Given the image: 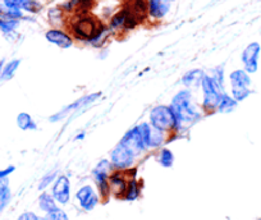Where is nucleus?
Returning <instances> with one entry per match:
<instances>
[{
  "instance_id": "18",
  "label": "nucleus",
  "mask_w": 261,
  "mask_h": 220,
  "mask_svg": "<svg viewBox=\"0 0 261 220\" xmlns=\"http://www.w3.org/2000/svg\"><path fill=\"white\" fill-rule=\"evenodd\" d=\"M127 181H125L124 176L120 172H114L109 176V187L110 191L115 194L117 196L123 195L124 196L125 191H127Z\"/></svg>"
},
{
  "instance_id": "24",
  "label": "nucleus",
  "mask_w": 261,
  "mask_h": 220,
  "mask_svg": "<svg viewBox=\"0 0 261 220\" xmlns=\"http://www.w3.org/2000/svg\"><path fill=\"white\" fill-rule=\"evenodd\" d=\"M110 31H112V30H110L109 27L101 24V27H100L99 31L96 32V35H95V36L92 37V39L90 40L89 42L92 45V46L100 47L102 44H104L105 41H107L108 36H109V34H110Z\"/></svg>"
},
{
  "instance_id": "17",
  "label": "nucleus",
  "mask_w": 261,
  "mask_h": 220,
  "mask_svg": "<svg viewBox=\"0 0 261 220\" xmlns=\"http://www.w3.org/2000/svg\"><path fill=\"white\" fill-rule=\"evenodd\" d=\"M205 76H206V73L202 69H191L182 77V84L187 89H196V87L201 86Z\"/></svg>"
},
{
  "instance_id": "36",
  "label": "nucleus",
  "mask_w": 261,
  "mask_h": 220,
  "mask_svg": "<svg viewBox=\"0 0 261 220\" xmlns=\"http://www.w3.org/2000/svg\"><path fill=\"white\" fill-rule=\"evenodd\" d=\"M169 2H170V3H172V2H175V0H169Z\"/></svg>"
},
{
  "instance_id": "5",
  "label": "nucleus",
  "mask_w": 261,
  "mask_h": 220,
  "mask_svg": "<svg viewBox=\"0 0 261 220\" xmlns=\"http://www.w3.org/2000/svg\"><path fill=\"white\" fill-rule=\"evenodd\" d=\"M100 27H101V23L97 19H95L94 17L81 14V16L74 19L73 24H72V31H73L74 36L77 39L90 41L96 35Z\"/></svg>"
},
{
  "instance_id": "32",
  "label": "nucleus",
  "mask_w": 261,
  "mask_h": 220,
  "mask_svg": "<svg viewBox=\"0 0 261 220\" xmlns=\"http://www.w3.org/2000/svg\"><path fill=\"white\" fill-rule=\"evenodd\" d=\"M17 220H42L41 217L37 216L35 212H31V211H27V212H23V214H21L18 216V219Z\"/></svg>"
},
{
  "instance_id": "35",
  "label": "nucleus",
  "mask_w": 261,
  "mask_h": 220,
  "mask_svg": "<svg viewBox=\"0 0 261 220\" xmlns=\"http://www.w3.org/2000/svg\"><path fill=\"white\" fill-rule=\"evenodd\" d=\"M3 64H4V61H0V72H2V68H3Z\"/></svg>"
},
{
  "instance_id": "29",
  "label": "nucleus",
  "mask_w": 261,
  "mask_h": 220,
  "mask_svg": "<svg viewBox=\"0 0 261 220\" xmlns=\"http://www.w3.org/2000/svg\"><path fill=\"white\" fill-rule=\"evenodd\" d=\"M42 220H69V219H68V215L65 214L64 210L57 207V209L53 210V211L46 212V215L42 217Z\"/></svg>"
},
{
  "instance_id": "34",
  "label": "nucleus",
  "mask_w": 261,
  "mask_h": 220,
  "mask_svg": "<svg viewBox=\"0 0 261 220\" xmlns=\"http://www.w3.org/2000/svg\"><path fill=\"white\" fill-rule=\"evenodd\" d=\"M84 137H85V134L82 133V134H79V136H77L76 139H77V140H82V139H84Z\"/></svg>"
},
{
  "instance_id": "9",
  "label": "nucleus",
  "mask_w": 261,
  "mask_h": 220,
  "mask_svg": "<svg viewBox=\"0 0 261 220\" xmlns=\"http://www.w3.org/2000/svg\"><path fill=\"white\" fill-rule=\"evenodd\" d=\"M137 128H139L140 134H141L147 149H156V147H160L165 142L164 133L160 132L159 129L154 128L149 122H144V123L139 124Z\"/></svg>"
},
{
  "instance_id": "8",
  "label": "nucleus",
  "mask_w": 261,
  "mask_h": 220,
  "mask_svg": "<svg viewBox=\"0 0 261 220\" xmlns=\"http://www.w3.org/2000/svg\"><path fill=\"white\" fill-rule=\"evenodd\" d=\"M135 159H136V156L122 142H118L114 149L110 151V164L114 168L120 169V171L130 168L134 165Z\"/></svg>"
},
{
  "instance_id": "27",
  "label": "nucleus",
  "mask_w": 261,
  "mask_h": 220,
  "mask_svg": "<svg viewBox=\"0 0 261 220\" xmlns=\"http://www.w3.org/2000/svg\"><path fill=\"white\" fill-rule=\"evenodd\" d=\"M125 18H127V11L125 8L123 11L118 12L117 14L112 17L110 19V24H109V29L110 30H119V29H124V24H125Z\"/></svg>"
},
{
  "instance_id": "21",
  "label": "nucleus",
  "mask_w": 261,
  "mask_h": 220,
  "mask_svg": "<svg viewBox=\"0 0 261 220\" xmlns=\"http://www.w3.org/2000/svg\"><path fill=\"white\" fill-rule=\"evenodd\" d=\"M16 123L17 127H18L21 131H36L37 129V124L35 122V119L32 118L31 114H29L27 112H21L18 113L16 118Z\"/></svg>"
},
{
  "instance_id": "25",
  "label": "nucleus",
  "mask_w": 261,
  "mask_h": 220,
  "mask_svg": "<svg viewBox=\"0 0 261 220\" xmlns=\"http://www.w3.org/2000/svg\"><path fill=\"white\" fill-rule=\"evenodd\" d=\"M158 162L164 168H170L174 164V155L169 149H162L158 155Z\"/></svg>"
},
{
  "instance_id": "33",
  "label": "nucleus",
  "mask_w": 261,
  "mask_h": 220,
  "mask_svg": "<svg viewBox=\"0 0 261 220\" xmlns=\"http://www.w3.org/2000/svg\"><path fill=\"white\" fill-rule=\"evenodd\" d=\"M94 0H80V6H79V11H86L87 8L90 7V4L92 3Z\"/></svg>"
},
{
  "instance_id": "7",
  "label": "nucleus",
  "mask_w": 261,
  "mask_h": 220,
  "mask_svg": "<svg viewBox=\"0 0 261 220\" xmlns=\"http://www.w3.org/2000/svg\"><path fill=\"white\" fill-rule=\"evenodd\" d=\"M113 165L108 160H101L99 164L96 165L92 171V177L95 179L97 188H99L100 195L101 197L107 199L110 194V187H109V176L110 171H112Z\"/></svg>"
},
{
  "instance_id": "22",
  "label": "nucleus",
  "mask_w": 261,
  "mask_h": 220,
  "mask_svg": "<svg viewBox=\"0 0 261 220\" xmlns=\"http://www.w3.org/2000/svg\"><path fill=\"white\" fill-rule=\"evenodd\" d=\"M237 105L238 102L233 99V96L223 92L219 104H218L217 112H219V113H232L233 110L237 107Z\"/></svg>"
},
{
  "instance_id": "31",
  "label": "nucleus",
  "mask_w": 261,
  "mask_h": 220,
  "mask_svg": "<svg viewBox=\"0 0 261 220\" xmlns=\"http://www.w3.org/2000/svg\"><path fill=\"white\" fill-rule=\"evenodd\" d=\"M16 172V167L14 165H8V167H4V168H0V179L9 178L12 173Z\"/></svg>"
},
{
  "instance_id": "12",
  "label": "nucleus",
  "mask_w": 261,
  "mask_h": 220,
  "mask_svg": "<svg viewBox=\"0 0 261 220\" xmlns=\"http://www.w3.org/2000/svg\"><path fill=\"white\" fill-rule=\"evenodd\" d=\"M119 142H122V144L124 145V146L127 147V149L129 150L135 156L144 154V152L147 150L146 145H145L144 140H142L141 134H140V131L139 128H137V126L134 127L132 129H129V131L123 136V139L120 140Z\"/></svg>"
},
{
  "instance_id": "19",
  "label": "nucleus",
  "mask_w": 261,
  "mask_h": 220,
  "mask_svg": "<svg viewBox=\"0 0 261 220\" xmlns=\"http://www.w3.org/2000/svg\"><path fill=\"white\" fill-rule=\"evenodd\" d=\"M21 63V59H11L9 62H4L3 68H2V72H0V82L11 81L16 76Z\"/></svg>"
},
{
  "instance_id": "13",
  "label": "nucleus",
  "mask_w": 261,
  "mask_h": 220,
  "mask_svg": "<svg viewBox=\"0 0 261 220\" xmlns=\"http://www.w3.org/2000/svg\"><path fill=\"white\" fill-rule=\"evenodd\" d=\"M76 199L79 201L80 206L85 210V211H91L96 207V205L99 204V196H97L96 191L94 189V187H91L90 184L81 187V188L77 191Z\"/></svg>"
},
{
  "instance_id": "20",
  "label": "nucleus",
  "mask_w": 261,
  "mask_h": 220,
  "mask_svg": "<svg viewBox=\"0 0 261 220\" xmlns=\"http://www.w3.org/2000/svg\"><path fill=\"white\" fill-rule=\"evenodd\" d=\"M12 189L9 186V178L0 179V215L6 211L12 201Z\"/></svg>"
},
{
  "instance_id": "10",
  "label": "nucleus",
  "mask_w": 261,
  "mask_h": 220,
  "mask_svg": "<svg viewBox=\"0 0 261 220\" xmlns=\"http://www.w3.org/2000/svg\"><path fill=\"white\" fill-rule=\"evenodd\" d=\"M261 45L258 42H251L243 50L241 55V61H242L245 71L248 74L256 73L258 69V58H260Z\"/></svg>"
},
{
  "instance_id": "30",
  "label": "nucleus",
  "mask_w": 261,
  "mask_h": 220,
  "mask_svg": "<svg viewBox=\"0 0 261 220\" xmlns=\"http://www.w3.org/2000/svg\"><path fill=\"white\" fill-rule=\"evenodd\" d=\"M57 177H58L57 172H50V173L45 174L39 183V191H44V189L47 188L50 184L54 183L55 179H57Z\"/></svg>"
},
{
  "instance_id": "2",
  "label": "nucleus",
  "mask_w": 261,
  "mask_h": 220,
  "mask_svg": "<svg viewBox=\"0 0 261 220\" xmlns=\"http://www.w3.org/2000/svg\"><path fill=\"white\" fill-rule=\"evenodd\" d=\"M150 122L154 128L159 129L163 133L178 132L177 119L170 106L168 105H158L150 110Z\"/></svg>"
},
{
  "instance_id": "15",
  "label": "nucleus",
  "mask_w": 261,
  "mask_h": 220,
  "mask_svg": "<svg viewBox=\"0 0 261 220\" xmlns=\"http://www.w3.org/2000/svg\"><path fill=\"white\" fill-rule=\"evenodd\" d=\"M2 3L9 9H17L32 14L39 13L42 8L37 0H2Z\"/></svg>"
},
{
  "instance_id": "26",
  "label": "nucleus",
  "mask_w": 261,
  "mask_h": 220,
  "mask_svg": "<svg viewBox=\"0 0 261 220\" xmlns=\"http://www.w3.org/2000/svg\"><path fill=\"white\" fill-rule=\"evenodd\" d=\"M140 196V186L135 178L130 179L127 184V191H125L124 199L127 201H135Z\"/></svg>"
},
{
  "instance_id": "1",
  "label": "nucleus",
  "mask_w": 261,
  "mask_h": 220,
  "mask_svg": "<svg viewBox=\"0 0 261 220\" xmlns=\"http://www.w3.org/2000/svg\"><path fill=\"white\" fill-rule=\"evenodd\" d=\"M169 106L177 119L178 131L192 126L201 118V112L190 90H182L175 94Z\"/></svg>"
},
{
  "instance_id": "23",
  "label": "nucleus",
  "mask_w": 261,
  "mask_h": 220,
  "mask_svg": "<svg viewBox=\"0 0 261 220\" xmlns=\"http://www.w3.org/2000/svg\"><path fill=\"white\" fill-rule=\"evenodd\" d=\"M39 207L40 210L45 212H50L53 210L57 209V201L54 200V197L51 195H49L47 192H42L39 196Z\"/></svg>"
},
{
  "instance_id": "3",
  "label": "nucleus",
  "mask_w": 261,
  "mask_h": 220,
  "mask_svg": "<svg viewBox=\"0 0 261 220\" xmlns=\"http://www.w3.org/2000/svg\"><path fill=\"white\" fill-rule=\"evenodd\" d=\"M232 96L237 102L243 101L251 95V77L245 69H236L229 74Z\"/></svg>"
},
{
  "instance_id": "6",
  "label": "nucleus",
  "mask_w": 261,
  "mask_h": 220,
  "mask_svg": "<svg viewBox=\"0 0 261 220\" xmlns=\"http://www.w3.org/2000/svg\"><path fill=\"white\" fill-rule=\"evenodd\" d=\"M100 96H101V92H94V94L86 95V96L81 97V99L76 100V101H73L72 104H69V105H67L65 107H63V109L59 110L58 113L53 114V116L49 118V121L51 122V123H57V122L63 121V119L67 118L69 114L74 113V112H77V110L82 109V107H85V106H87V105L95 102Z\"/></svg>"
},
{
  "instance_id": "14",
  "label": "nucleus",
  "mask_w": 261,
  "mask_h": 220,
  "mask_svg": "<svg viewBox=\"0 0 261 220\" xmlns=\"http://www.w3.org/2000/svg\"><path fill=\"white\" fill-rule=\"evenodd\" d=\"M45 39L59 49H69L73 45V39L71 35L60 29H50L45 34Z\"/></svg>"
},
{
  "instance_id": "16",
  "label": "nucleus",
  "mask_w": 261,
  "mask_h": 220,
  "mask_svg": "<svg viewBox=\"0 0 261 220\" xmlns=\"http://www.w3.org/2000/svg\"><path fill=\"white\" fill-rule=\"evenodd\" d=\"M147 14L154 19H163L170 9L169 0H146Z\"/></svg>"
},
{
  "instance_id": "28",
  "label": "nucleus",
  "mask_w": 261,
  "mask_h": 220,
  "mask_svg": "<svg viewBox=\"0 0 261 220\" xmlns=\"http://www.w3.org/2000/svg\"><path fill=\"white\" fill-rule=\"evenodd\" d=\"M209 76L220 89L224 90V68L223 67H217V68L212 69V73Z\"/></svg>"
},
{
  "instance_id": "4",
  "label": "nucleus",
  "mask_w": 261,
  "mask_h": 220,
  "mask_svg": "<svg viewBox=\"0 0 261 220\" xmlns=\"http://www.w3.org/2000/svg\"><path fill=\"white\" fill-rule=\"evenodd\" d=\"M202 87V95H204V100H202V109L206 113H213L218 107V104L220 101L222 94L224 90L220 89L209 74H206L201 84Z\"/></svg>"
},
{
  "instance_id": "11",
  "label": "nucleus",
  "mask_w": 261,
  "mask_h": 220,
  "mask_svg": "<svg viewBox=\"0 0 261 220\" xmlns=\"http://www.w3.org/2000/svg\"><path fill=\"white\" fill-rule=\"evenodd\" d=\"M51 196L60 205H67L71 200V182L67 176L57 177L53 183Z\"/></svg>"
}]
</instances>
